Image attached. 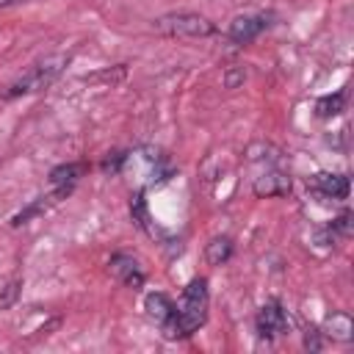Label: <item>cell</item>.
<instances>
[{
  "label": "cell",
  "instance_id": "obj_1",
  "mask_svg": "<svg viewBox=\"0 0 354 354\" xmlns=\"http://www.w3.org/2000/svg\"><path fill=\"white\" fill-rule=\"evenodd\" d=\"M207 279L205 277H194L185 288L180 301L174 304V315L169 324H163V337L169 340H183L191 337L194 332H199V326L207 321Z\"/></svg>",
  "mask_w": 354,
  "mask_h": 354
},
{
  "label": "cell",
  "instance_id": "obj_2",
  "mask_svg": "<svg viewBox=\"0 0 354 354\" xmlns=\"http://www.w3.org/2000/svg\"><path fill=\"white\" fill-rule=\"evenodd\" d=\"M66 64H69V55H50V58H44V61L33 64L19 80H14V83L8 86V91H6L3 97H6V100H14V97H25V94H36V91L50 88V86L58 80V75L64 72Z\"/></svg>",
  "mask_w": 354,
  "mask_h": 354
},
{
  "label": "cell",
  "instance_id": "obj_3",
  "mask_svg": "<svg viewBox=\"0 0 354 354\" xmlns=\"http://www.w3.org/2000/svg\"><path fill=\"white\" fill-rule=\"evenodd\" d=\"M127 169H136V177H138L141 185H155V183H163V180H169L174 174L169 158L155 147H141V149L124 152L122 171H127Z\"/></svg>",
  "mask_w": 354,
  "mask_h": 354
},
{
  "label": "cell",
  "instance_id": "obj_4",
  "mask_svg": "<svg viewBox=\"0 0 354 354\" xmlns=\"http://www.w3.org/2000/svg\"><path fill=\"white\" fill-rule=\"evenodd\" d=\"M152 28L163 36H177V39H205L216 33V25L194 11H171V14H160L152 19Z\"/></svg>",
  "mask_w": 354,
  "mask_h": 354
},
{
  "label": "cell",
  "instance_id": "obj_5",
  "mask_svg": "<svg viewBox=\"0 0 354 354\" xmlns=\"http://www.w3.org/2000/svg\"><path fill=\"white\" fill-rule=\"evenodd\" d=\"M271 19H274V14L271 11H260V14H243V17H235L232 22H230V30H227V39L232 41V44H238V47H243V44H249V41H254L268 25H271Z\"/></svg>",
  "mask_w": 354,
  "mask_h": 354
},
{
  "label": "cell",
  "instance_id": "obj_6",
  "mask_svg": "<svg viewBox=\"0 0 354 354\" xmlns=\"http://www.w3.org/2000/svg\"><path fill=\"white\" fill-rule=\"evenodd\" d=\"M254 329H257V335L266 337V340H271V337L288 332V315H285V310H282V304H279L277 299H268V301L257 310Z\"/></svg>",
  "mask_w": 354,
  "mask_h": 354
},
{
  "label": "cell",
  "instance_id": "obj_7",
  "mask_svg": "<svg viewBox=\"0 0 354 354\" xmlns=\"http://www.w3.org/2000/svg\"><path fill=\"white\" fill-rule=\"evenodd\" d=\"M307 185L326 199H346L348 196V177L346 174H335V171H318L307 180Z\"/></svg>",
  "mask_w": 354,
  "mask_h": 354
},
{
  "label": "cell",
  "instance_id": "obj_8",
  "mask_svg": "<svg viewBox=\"0 0 354 354\" xmlns=\"http://www.w3.org/2000/svg\"><path fill=\"white\" fill-rule=\"evenodd\" d=\"M108 268H111V274H113L116 279H122L127 288L141 290V285H144V268L138 266L136 257H130V254H124V252H116V254L108 260Z\"/></svg>",
  "mask_w": 354,
  "mask_h": 354
},
{
  "label": "cell",
  "instance_id": "obj_9",
  "mask_svg": "<svg viewBox=\"0 0 354 354\" xmlns=\"http://www.w3.org/2000/svg\"><path fill=\"white\" fill-rule=\"evenodd\" d=\"M252 191H254V196H285L290 191V177L282 169L268 166L263 174L254 177Z\"/></svg>",
  "mask_w": 354,
  "mask_h": 354
},
{
  "label": "cell",
  "instance_id": "obj_10",
  "mask_svg": "<svg viewBox=\"0 0 354 354\" xmlns=\"http://www.w3.org/2000/svg\"><path fill=\"white\" fill-rule=\"evenodd\" d=\"M72 194V188H53L50 194H44V196H36L28 207H22L14 218H11V227H22V224H28L30 218H36V216H41V213H47L53 205H58L64 196H69Z\"/></svg>",
  "mask_w": 354,
  "mask_h": 354
},
{
  "label": "cell",
  "instance_id": "obj_11",
  "mask_svg": "<svg viewBox=\"0 0 354 354\" xmlns=\"http://www.w3.org/2000/svg\"><path fill=\"white\" fill-rule=\"evenodd\" d=\"M144 307H147V315H149V318H152L158 326L169 324V321H171V315H174V301H171L166 293H160V290L147 293Z\"/></svg>",
  "mask_w": 354,
  "mask_h": 354
},
{
  "label": "cell",
  "instance_id": "obj_12",
  "mask_svg": "<svg viewBox=\"0 0 354 354\" xmlns=\"http://www.w3.org/2000/svg\"><path fill=\"white\" fill-rule=\"evenodd\" d=\"M86 163H61L50 171V185L53 188H75V183L83 177Z\"/></svg>",
  "mask_w": 354,
  "mask_h": 354
},
{
  "label": "cell",
  "instance_id": "obj_13",
  "mask_svg": "<svg viewBox=\"0 0 354 354\" xmlns=\"http://www.w3.org/2000/svg\"><path fill=\"white\" fill-rule=\"evenodd\" d=\"M232 238L230 235H216V238H210L207 241V246H205V260L210 263V266H224L230 257H232Z\"/></svg>",
  "mask_w": 354,
  "mask_h": 354
},
{
  "label": "cell",
  "instance_id": "obj_14",
  "mask_svg": "<svg viewBox=\"0 0 354 354\" xmlns=\"http://www.w3.org/2000/svg\"><path fill=\"white\" fill-rule=\"evenodd\" d=\"M326 335L332 337V340H343V343H348L351 337H354V324H351V315L348 313H343V310H337V313H332L329 318H326Z\"/></svg>",
  "mask_w": 354,
  "mask_h": 354
},
{
  "label": "cell",
  "instance_id": "obj_15",
  "mask_svg": "<svg viewBox=\"0 0 354 354\" xmlns=\"http://www.w3.org/2000/svg\"><path fill=\"white\" fill-rule=\"evenodd\" d=\"M130 216H133V221L147 232V235H152L155 238V227H152V218H149V210H147V199H144V191H136L133 196H130Z\"/></svg>",
  "mask_w": 354,
  "mask_h": 354
},
{
  "label": "cell",
  "instance_id": "obj_16",
  "mask_svg": "<svg viewBox=\"0 0 354 354\" xmlns=\"http://www.w3.org/2000/svg\"><path fill=\"white\" fill-rule=\"evenodd\" d=\"M343 108H346V91H335V94L318 97V102H315V116L329 119V116H337Z\"/></svg>",
  "mask_w": 354,
  "mask_h": 354
},
{
  "label": "cell",
  "instance_id": "obj_17",
  "mask_svg": "<svg viewBox=\"0 0 354 354\" xmlns=\"http://www.w3.org/2000/svg\"><path fill=\"white\" fill-rule=\"evenodd\" d=\"M351 218H354V216H351V210H340V213L332 218L329 232H332V235H343V238H348V235H351V230H354V227H351Z\"/></svg>",
  "mask_w": 354,
  "mask_h": 354
},
{
  "label": "cell",
  "instance_id": "obj_18",
  "mask_svg": "<svg viewBox=\"0 0 354 354\" xmlns=\"http://www.w3.org/2000/svg\"><path fill=\"white\" fill-rule=\"evenodd\" d=\"M19 279H11V282H6L3 288H0V310H8L14 301H17V296H19Z\"/></svg>",
  "mask_w": 354,
  "mask_h": 354
},
{
  "label": "cell",
  "instance_id": "obj_19",
  "mask_svg": "<svg viewBox=\"0 0 354 354\" xmlns=\"http://www.w3.org/2000/svg\"><path fill=\"white\" fill-rule=\"evenodd\" d=\"M243 80H246L243 66H227V72H224V88H238Z\"/></svg>",
  "mask_w": 354,
  "mask_h": 354
},
{
  "label": "cell",
  "instance_id": "obj_20",
  "mask_svg": "<svg viewBox=\"0 0 354 354\" xmlns=\"http://www.w3.org/2000/svg\"><path fill=\"white\" fill-rule=\"evenodd\" d=\"M304 348H307V351H321V348H324L321 332H318L315 326H304Z\"/></svg>",
  "mask_w": 354,
  "mask_h": 354
},
{
  "label": "cell",
  "instance_id": "obj_21",
  "mask_svg": "<svg viewBox=\"0 0 354 354\" xmlns=\"http://www.w3.org/2000/svg\"><path fill=\"white\" fill-rule=\"evenodd\" d=\"M122 163H124V152H111V155L102 160V171L119 174V171H122Z\"/></svg>",
  "mask_w": 354,
  "mask_h": 354
}]
</instances>
